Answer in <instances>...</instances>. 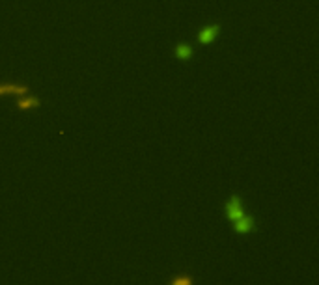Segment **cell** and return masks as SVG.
Wrapping results in <instances>:
<instances>
[{
  "instance_id": "7a4b0ae2",
  "label": "cell",
  "mask_w": 319,
  "mask_h": 285,
  "mask_svg": "<svg viewBox=\"0 0 319 285\" xmlns=\"http://www.w3.org/2000/svg\"><path fill=\"white\" fill-rule=\"evenodd\" d=\"M224 214H226V218L230 220V222H235V220L241 218V216L245 214V209H243V199H241L239 194L230 196V199H228L226 205H224Z\"/></svg>"
},
{
  "instance_id": "277c9868",
  "label": "cell",
  "mask_w": 319,
  "mask_h": 285,
  "mask_svg": "<svg viewBox=\"0 0 319 285\" xmlns=\"http://www.w3.org/2000/svg\"><path fill=\"white\" fill-rule=\"evenodd\" d=\"M174 56H176L179 62H191L194 56L193 45H189L187 41H179V43H176L174 45Z\"/></svg>"
},
{
  "instance_id": "3957f363",
  "label": "cell",
  "mask_w": 319,
  "mask_h": 285,
  "mask_svg": "<svg viewBox=\"0 0 319 285\" xmlns=\"http://www.w3.org/2000/svg\"><path fill=\"white\" fill-rule=\"evenodd\" d=\"M231 226H233V231L237 235H248L258 229L256 218H254L252 214H248V212H245V214H243L241 218L235 220V222H231Z\"/></svg>"
},
{
  "instance_id": "5b68a950",
  "label": "cell",
  "mask_w": 319,
  "mask_h": 285,
  "mask_svg": "<svg viewBox=\"0 0 319 285\" xmlns=\"http://www.w3.org/2000/svg\"><path fill=\"white\" fill-rule=\"evenodd\" d=\"M41 101L34 97V95H30V97H19L17 101H15V106L17 110H26V108H32V106H39Z\"/></svg>"
},
{
  "instance_id": "8992f818",
  "label": "cell",
  "mask_w": 319,
  "mask_h": 285,
  "mask_svg": "<svg viewBox=\"0 0 319 285\" xmlns=\"http://www.w3.org/2000/svg\"><path fill=\"white\" fill-rule=\"evenodd\" d=\"M170 285H194V280L189 274H179L176 278H172Z\"/></svg>"
},
{
  "instance_id": "52a82bcc",
  "label": "cell",
  "mask_w": 319,
  "mask_h": 285,
  "mask_svg": "<svg viewBox=\"0 0 319 285\" xmlns=\"http://www.w3.org/2000/svg\"><path fill=\"white\" fill-rule=\"evenodd\" d=\"M13 84L15 82H0V97L4 94H11L13 92Z\"/></svg>"
},
{
  "instance_id": "6da1fadb",
  "label": "cell",
  "mask_w": 319,
  "mask_h": 285,
  "mask_svg": "<svg viewBox=\"0 0 319 285\" xmlns=\"http://www.w3.org/2000/svg\"><path fill=\"white\" fill-rule=\"evenodd\" d=\"M220 30H222V24H220V22H208V24H204V26L196 32V41L200 45L213 43L216 37L220 36Z\"/></svg>"
}]
</instances>
